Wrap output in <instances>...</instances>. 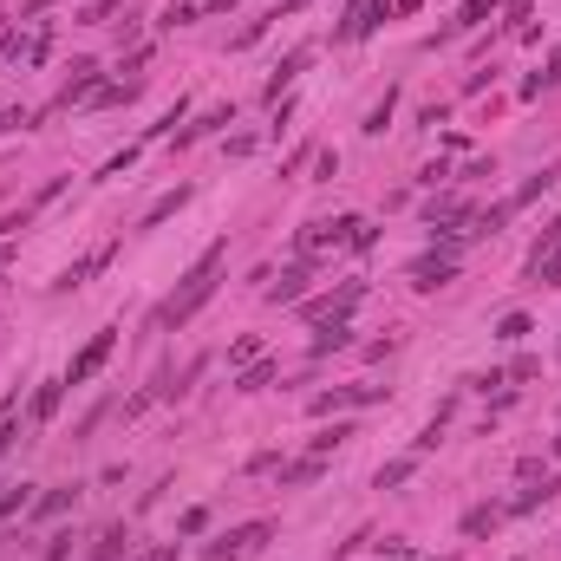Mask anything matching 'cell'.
<instances>
[{"instance_id": "cell-14", "label": "cell", "mask_w": 561, "mask_h": 561, "mask_svg": "<svg viewBox=\"0 0 561 561\" xmlns=\"http://www.w3.org/2000/svg\"><path fill=\"white\" fill-rule=\"evenodd\" d=\"M555 177H561V163H548V170H536V177H529V183H522L516 196H502V203H510V216H522V209H529V203H536V196H542V189H548Z\"/></svg>"}, {"instance_id": "cell-25", "label": "cell", "mask_w": 561, "mask_h": 561, "mask_svg": "<svg viewBox=\"0 0 561 561\" xmlns=\"http://www.w3.org/2000/svg\"><path fill=\"white\" fill-rule=\"evenodd\" d=\"M203 14H209V0H170V7H163V26H189Z\"/></svg>"}, {"instance_id": "cell-9", "label": "cell", "mask_w": 561, "mask_h": 561, "mask_svg": "<svg viewBox=\"0 0 561 561\" xmlns=\"http://www.w3.org/2000/svg\"><path fill=\"white\" fill-rule=\"evenodd\" d=\"M476 209L464 203V196H431V203H425V229L437 235V229H457V222H470Z\"/></svg>"}, {"instance_id": "cell-40", "label": "cell", "mask_w": 561, "mask_h": 561, "mask_svg": "<svg viewBox=\"0 0 561 561\" xmlns=\"http://www.w3.org/2000/svg\"><path fill=\"white\" fill-rule=\"evenodd\" d=\"M137 561H177V542H163V548H144Z\"/></svg>"}, {"instance_id": "cell-16", "label": "cell", "mask_w": 561, "mask_h": 561, "mask_svg": "<svg viewBox=\"0 0 561 561\" xmlns=\"http://www.w3.org/2000/svg\"><path fill=\"white\" fill-rule=\"evenodd\" d=\"M183 203H189V189H183V183H177V189H170V196H157V203H151V209H144V222H137V229H157V222H170V216H177V209H183Z\"/></svg>"}, {"instance_id": "cell-26", "label": "cell", "mask_w": 561, "mask_h": 561, "mask_svg": "<svg viewBox=\"0 0 561 561\" xmlns=\"http://www.w3.org/2000/svg\"><path fill=\"white\" fill-rule=\"evenodd\" d=\"M496 7H502V0H464L451 26H483V20H496Z\"/></svg>"}, {"instance_id": "cell-24", "label": "cell", "mask_w": 561, "mask_h": 561, "mask_svg": "<svg viewBox=\"0 0 561 561\" xmlns=\"http://www.w3.org/2000/svg\"><path fill=\"white\" fill-rule=\"evenodd\" d=\"M496 522H502V510H496V502H476V510L464 516V536H490Z\"/></svg>"}, {"instance_id": "cell-30", "label": "cell", "mask_w": 561, "mask_h": 561, "mask_svg": "<svg viewBox=\"0 0 561 561\" xmlns=\"http://www.w3.org/2000/svg\"><path fill=\"white\" fill-rule=\"evenodd\" d=\"M255 359H262V340H255V333H242V340L229 346V366H255Z\"/></svg>"}, {"instance_id": "cell-31", "label": "cell", "mask_w": 561, "mask_h": 561, "mask_svg": "<svg viewBox=\"0 0 561 561\" xmlns=\"http://www.w3.org/2000/svg\"><path fill=\"white\" fill-rule=\"evenodd\" d=\"M26 510V483H0V522Z\"/></svg>"}, {"instance_id": "cell-39", "label": "cell", "mask_w": 561, "mask_h": 561, "mask_svg": "<svg viewBox=\"0 0 561 561\" xmlns=\"http://www.w3.org/2000/svg\"><path fill=\"white\" fill-rule=\"evenodd\" d=\"M510 26H516V33L529 26V0H510Z\"/></svg>"}, {"instance_id": "cell-32", "label": "cell", "mask_w": 561, "mask_h": 561, "mask_svg": "<svg viewBox=\"0 0 561 561\" xmlns=\"http://www.w3.org/2000/svg\"><path fill=\"white\" fill-rule=\"evenodd\" d=\"M346 437H353V425H326V431L314 437V457H326V451H340Z\"/></svg>"}, {"instance_id": "cell-20", "label": "cell", "mask_w": 561, "mask_h": 561, "mask_svg": "<svg viewBox=\"0 0 561 561\" xmlns=\"http://www.w3.org/2000/svg\"><path fill=\"white\" fill-rule=\"evenodd\" d=\"M72 502H78V490H72V483H66V490H46V496L33 502V516H40V522H52V516H66Z\"/></svg>"}, {"instance_id": "cell-36", "label": "cell", "mask_w": 561, "mask_h": 561, "mask_svg": "<svg viewBox=\"0 0 561 561\" xmlns=\"http://www.w3.org/2000/svg\"><path fill=\"white\" fill-rule=\"evenodd\" d=\"M66 555H72V536H52V542H46V555H40V561H66Z\"/></svg>"}, {"instance_id": "cell-35", "label": "cell", "mask_w": 561, "mask_h": 561, "mask_svg": "<svg viewBox=\"0 0 561 561\" xmlns=\"http://www.w3.org/2000/svg\"><path fill=\"white\" fill-rule=\"evenodd\" d=\"M177 529H183V536H203V529H209V510H183Z\"/></svg>"}, {"instance_id": "cell-33", "label": "cell", "mask_w": 561, "mask_h": 561, "mask_svg": "<svg viewBox=\"0 0 561 561\" xmlns=\"http://www.w3.org/2000/svg\"><path fill=\"white\" fill-rule=\"evenodd\" d=\"M111 14H118V0H86V7H78V20H86V26H105Z\"/></svg>"}, {"instance_id": "cell-5", "label": "cell", "mask_w": 561, "mask_h": 561, "mask_svg": "<svg viewBox=\"0 0 561 561\" xmlns=\"http://www.w3.org/2000/svg\"><path fill=\"white\" fill-rule=\"evenodd\" d=\"M379 399H385V385H333V391H320L307 411L326 418V411H353V405H379Z\"/></svg>"}, {"instance_id": "cell-44", "label": "cell", "mask_w": 561, "mask_h": 561, "mask_svg": "<svg viewBox=\"0 0 561 561\" xmlns=\"http://www.w3.org/2000/svg\"><path fill=\"white\" fill-rule=\"evenodd\" d=\"M555 457H561V437H555Z\"/></svg>"}, {"instance_id": "cell-23", "label": "cell", "mask_w": 561, "mask_h": 561, "mask_svg": "<svg viewBox=\"0 0 561 561\" xmlns=\"http://www.w3.org/2000/svg\"><path fill=\"white\" fill-rule=\"evenodd\" d=\"M548 86H561V46L548 52V72H536V78H522V98H542Z\"/></svg>"}, {"instance_id": "cell-1", "label": "cell", "mask_w": 561, "mask_h": 561, "mask_svg": "<svg viewBox=\"0 0 561 561\" xmlns=\"http://www.w3.org/2000/svg\"><path fill=\"white\" fill-rule=\"evenodd\" d=\"M222 255H229V242H209L203 255H196V268L183 274V288H177V294H170V300H163L157 314H151V326H157V333H177V326H189V320H196V314H203V307L216 300V288H222Z\"/></svg>"}, {"instance_id": "cell-42", "label": "cell", "mask_w": 561, "mask_h": 561, "mask_svg": "<svg viewBox=\"0 0 561 561\" xmlns=\"http://www.w3.org/2000/svg\"><path fill=\"white\" fill-rule=\"evenodd\" d=\"M229 7H235V0H209V14H229Z\"/></svg>"}, {"instance_id": "cell-41", "label": "cell", "mask_w": 561, "mask_h": 561, "mask_svg": "<svg viewBox=\"0 0 561 561\" xmlns=\"http://www.w3.org/2000/svg\"><path fill=\"white\" fill-rule=\"evenodd\" d=\"M418 7H425V0H391V14H418Z\"/></svg>"}, {"instance_id": "cell-4", "label": "cell", "mask_w": 561, "mask_h": 561, "mask_svg": "<svg viewBox=\"0 0 561 561\" xmlns=\"http://www.w3.org/2000/svg\"><path fill=\"white\" fill-rule=\"evenodd\" d=\"M111 255H118V235H111V242H98L92 255H78V262H66V268H60V280H52V288H60V294H72V288H86V280H92L98 268H111Z\"/></svg>"}, {"instance_id": "cell-21", "label": "cell", "mask_w": 561, "mask_h": 561, "mask_svg": "<svg viewBox=\"0 0 561 561\" xmlns=\"http://www.w3.org/2000/svg\"><path fill=\"white\" fill-rule=\"evenodd\" d=\"M274 372H280V366H274V359H255V366H242V379H235V391H268V385H274Z\"/></svg>"}, {"instance_id": "cell-18", "label": "cell", "mask_w": 561, "mask_h": 561, "mask_svg": "<svg viewBox=\"0 0 561 561\" xmlns=\"http://www.w3.org/2000/svg\"><path fill=\"white\" fill-rule=\"evenodd\" d=\"M131 548V536H124V522H111V529H98V542H92V561H118Z\"/></svg>"}, {"instance_id": "cell-10", "label": "cell", "mask_w": 561, "mask_h": 561, "mask_svg": "<svg viewBox=\"0 0 561 561\" xmlns=\"http://www.w3.org/2000/svg\"><path fill=\"white\" fill-rule=\"evenodd\" d=\"M98 86H105V78H98V66H92V60H72V78L60 86V105H86Z\"/></svg>"}, {"instance_id": "cell-37", "label": "cell", "mask_w": 561, "mask_h": 561, "mask_svg": "<svg viewBox=\"0 0 561 561\" xmlns=\"http://www.w3.org/2000/svg\"><path fill=\"white\" fill-rule=\"evenodd\" d=\"M14 444H20V425H14V418H0V457H7Z\"/></svg>"}, {"instance_id": "cell-17", "label": "cell", "mask_w": 561, "mask_h": 561, "mask_svg": "<svg viewBox=\"0 0 561 561\" xmlns=\"http://www.w3.org/2000/svg\"><path fill=\"white\" fill-rule=\"evenodd\" d=\"M320 476H326V457H314V451H307L300 464H288V470H280V483H288V490H300V483H320Z\"/></svg>"}, {"instance_id": "cell-22", "label": "cell", "mask_w": 561, "mask_h": 561, "mask_svg": "<svg viewBox=\"0 0 561 561\" xmlns=\"http://www.w3.org/2000/svg\"><path fill=\"white\" fill-rule=\"evenodd\" d=\"M411 470H418V457H391V464H379L372 483H379V490H399V483H411Z\"/></svg>"}, {"instance_id": "cell-28", "label": "cell", "mask_w": 561, "mask_h": 561, "mask_svg": "<svg viewBox=\"0 0 561 561\" xmlns=\"http://www.w3.org/2000/svg\"><path fill=\"white\" fill-rule=\"evenodd\" d=\"M229 118H235V111H229V105H216L209 118H203V124H189V131H177V144H196V137H209L216 124H229Z\"/></svg>"}, {"instance_id": "cell-43", "label": "cell", "mask_w": 561, "mask_h": 561, "mask_svg": "<svg viewBox=\"0 0 561 561\" xmlns=\"http://www.w3.org/2000/svg\"><path fill=\"white\" fill-rule=\"evenodd\" d=\"M7 262H14V248H0V274H7Z\"/></svg>"}, {"instance_id": "cell-15", "label": "cell", "mask_w": 561, "mask_h": 561, "mask_svg": "<svg viewBox=\"0 0 561 561\" xmlns=\"http://www.w3.org/2000/svg\"><path fill=\"white\" fill-rule=\"evenodd\" d=\"M555 490H561V476H555V470H542V476H536V490H522V496L510 502V510H516V516H529V510H542V502H548Z\"/></svg>"}, {"instance_id": "cell-29", "label": "cell", "mask_w": 561, "mask_h": 561, "mask_svg": "<svg viewBox=\"0 0 561 561\" xmlns=\"http://www.w3.org/2000/svg\"><path fill=\"white\" fill-rule=\"evenodd\" d=\"M340 346H353V326H346V320H340V326H320L314 353H340Z\"/></svg>"}, {"instance_id": "cell-27", "label": "cell", "mask_w": 561, "mask_h": 561, "mask_svg": "<svg viewBox=\"0 0 561 561\" xmlns=\"http://www.w3.org/2000/svg\"><path fill=\"white\" fill-rule=\"evenodd\" d=\"M372 242H379V222H366V216H353V229H346V248H353V255H366Z\"/></svg>"}, {"instance_id": "cell-6", "label": "cell", "mask_w": 561, "mask_h": 561, "mask_svg": "<svg viewBox=\"0 0 561 561\" xmlns=\"http://www.w3.org/2000/svg\"><path fill=\"white\" fill-rule=\"evenodd\" d=\"M268 536H274V522H242V529H229V536L216 542V561H248Z\"/></svg>"}, {"instance_id": "cell-34", "label": "cell", "mask_w": 561, "mask_h": 561, "mask_svg": "<svg viewBox=\"0 0 561 561\" xmlns=\"http://www.w3.org/2000/svg\"><path fill=\"white\" fill-rule=\"evenodd\" d=\"M496 333H502V340H529V314H502Z\"/></svg>"}, {"instance_id": "cell-19", "label": "cell", "mask_w": 561, "mask_h": 561, "mask_svg": "<svg viewBox=\"0 0 561 561\" xmlns=\"http://www.w3.org/2000/svg\"><path fill=\"white\" fill-rule=\"evenodd\" d=\"M391 111H399V86H385V98L366 111V124H359V131H366V137H385V124H391Z\"/></svg>"}, {"instance_id": "cell-7", "label": "cell", "mask_w": 561, "mask_h": 561, "mask_svg": "<svg viewBox=\"0 0 561 561\" xmlns=\"http://www.w3.org/2000/svg\"><path fill=\"white\" fill-rule=\"evenodd\" d=\"M379 20H385V0H353V7H346V20L333 26V40H340V46H353V40H366Z\"/></svg>"}, {"instance_id": "cell-12", "label": "cell", "mask_w": 561, "mask_h": 561, "mask_svg": "<svg viewBox=\"0 0 561 561\" xmlns=\"http://www.w3.org/2000/svg\"><path fill=\"white\" fill-rule=\"evenodd\" d=\"M307 66H314V46H294L288 60L274 66V78H268V98H280V92H288V86H294V78H300Z\"/></svg>"}, {"instance_id": "cell-13", "label": "cell", "mask_w": 561, "mask_h": 561, "mask_svg": "<svg viewBox=\"0 0 561 561\" xmlns=\"http://www.w3.org/2000/svg\"><path fill=\"white\" fill-rule=\"evenodd\" d=\"M60 405H66V379H46V385L33 391V425L46 431L52 418H60Z\"/></svg>"}, {"instance_id": "cell-38", "label": "cell", "mask_w": 561, "mask_h": 561, "mask_svg": "<svg viewBox=\"0 0 561 561\" xmlns=\"http://www.w3.org/2000/svg\"><path fill=\"white\" fill-rule=\"evenodd\" d=\"M379 561H411V548L405 542H379Z\"/></svg>"}, {"instance_id": "cell-8", "label": "cell", "mask_w": 561, "mask_h": 561, "mask_svg": "<svg viewBox=\"0 0 561 561\" xmlns=\"http://www.w3.org/2000/svg\"><path fill=\"white\" fill-rule=\"evenodd\" d=\"M457 280V255H425V262H411V288L418 294H437V288H451Z\"/></svg>"}, {"instance_id": "cell-2", "label": "cell", "mask_w": 561, "mask_h": 561, "mask_svg": "<svg viewBox=\"0 0 561 561\" xmlns=\"http://www.w3.org/2000/svg\"><path fill=\"white\" fill-rule=\"evenodd\" d=\"M366 300V280H340L333 294H314V300H300V320H314V326H340L353 307Z\"/></svg>"}, {"instance_id": "cell-11", "label": "cell", "mask_w": 561, "mask_h": 561, "mask_svg": "<svg viewBox=\"0 0 561 561\" xmlns=\"http://www.w3.org/2000/svg\"><path fill=\"white\" fill-rule=\"evenodd\" d=\"M307 280H314V268H307V262L280 268V280L268 288V300H274V307H294V300H307Z\"/></svg>"}, {"instance_id": "cell-3", "label": "cell", "mask_w": 561, "mask_h": 561, "mask_svg": "<svg viewBox=\"0 0 561 561\" xmlns=\"http://www.w3.org/2000/svg\"><path fill=\"white\" fill-rule=\"evenodd\" d=\"M111 353H118V333H111V326H105V333H92V340L72 353V366H66V385H86V379H98Z\"/></svg>"}]
</instances>
